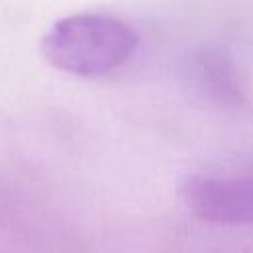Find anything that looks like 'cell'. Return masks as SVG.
<instances>
[{
    "label": "cell",
    "mask_w": 253,
    "mask_h": 253,
    "mask_svg": "<svg viewBox=\"0 0 253 253\" xmlns=\"http://www.w3.org/2000/svg\"><path fill=\"white\" fill-rule=\"evenodd\" d=\"M134 30L105 14H75L55 22L42 40L45 59L81 77L105 75L126 63L136 51Z\"/></svg>",
    "instance_id": "cell-1"
},
{
    "label": "cell",
    "mask_w": 253,
    "mask_h": 253,
    "mask_svg": "<svg viewBox=\"0 0 253 253\" xmlns=\"http://www.w3.org/2000/svg\"><path fill=\"white\" fill-rule=\"evenodd\" d=\"M180 198L204 221L253 225V178H190L182 184Z\"/></svg>",
    "instance_id": "cell-2"
},
{
    "label": "cell",
    "mask_w": 253,
    "mask_h": 253,
    "mask_svg": "<svg viewBox=\"0 0 253 253\" xmlns=\"http://www.w3.org/2000/svg\"><path fill=\"white\" fill-rule=\"evenodd\" d=\"M196 71L200 85L210 93V97L237 109L245 105V95L237 81L235 69L219 53H204L198 59Z\"/></svg>",
    "instance_id": "cell-3"
}]
</instances>
